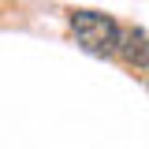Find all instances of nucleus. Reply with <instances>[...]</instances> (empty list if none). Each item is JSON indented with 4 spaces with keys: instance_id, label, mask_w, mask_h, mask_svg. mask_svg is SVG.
I'll list each match as a JSON object with an SVG mask.
<instances>
[{
    "instance_id": "nucleus-2",
    "label": "nucleus",
    "mask_w": 149,
    "mask_h": 149,
    "mask_svg": "<svg viewBox=\"0 0 149 149\" xmlns=\"http://www.w3.org/2000/svg\"><path fill=\"white\" fill-rule=\"evenodd\" d=\"M116 52L123 56L130 67H138V71L149 67V37H146V30H138V26H134V30H123L119 49H116Z\"/></svg>"
},
{
    "instance_id": "nucleus-1",
    "label": "nucleus",
    "mask_w": 149,
    "mask_h": 149,
    "mask_svg": "<svg viewBox=\"0 0 149 149\" xmlns=\"http://www.w3.org/2000/svg\"><path fill=\"white\" fill-rule=\"evenodd\" d=\"M71 30H74V41L93 56H112L119 49V22L104 11H74L71 15Z\"/></svg>"
},
{
    "instance_id": "nucleus-3",
    "label": "nucleus",
    "mask_w": 149,
    "mask_h": 149,
    "mask_svg": "<svg viewBox=\"0 0 149 149\" xmlns=\"http://www.w3.org/2000/svg\"><path fill=\"white\" fill-rule=\"evenodd\" d=\"M146 82H149V74H146Z\"/></svg>"
}]
</instances>
